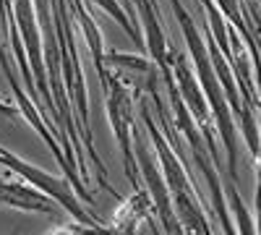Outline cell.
I'll use <instances>...</instances> for the list:
<instances>
[{
    "mask_svg": "<svg viewBox=\"0 0 261 235\" xmlns=\"http://www.w3.org/2000/svg\"><path fill=\"white\" fill-rule=\"evenodd\" d=\"M105 60L110 63V66H118V68H125V71H136V73L149 71L146 58H139V55H120V53H110Z\"/></svg>",
    "mask_w": 261,
    "mask_h": 235,
    "instance_id": "ba28073f",
    "label": "cell"
},
{
    "mask_svg": "<svg viewBox=\"0 0 261 235\" xmlns=\"http://www.w3.org/2000/svg\"><path fill=\"white\" fill-rule=\"evenodd\" d=\"M45 235H115L110 227L105 225H84V222H63V225H55L50 227Z\"/></svg>",
    "mask_w": 261,
    "mask_h": 235,
    "instance_id": "8992f818",
    "label": "cell"
},
{
    "mask_svg": "<svg viewBox=\"0 0 261 235\" xmlns=\"http://www.w3.org/2000/svg\"><path fill=\"white\" fill-rule=\"evenodd\" d=\"M141 13H144V24H146V45H149V50H151V58H154L162 68H167V58H165V34H162V29H160V24H157V18H154V13H151V8L144 3L141 6Z\"/></svg>",
    "mask_w": 261,
    "mask_h": 235,
    "instance_id": "5b68a950",
    "label": "cell"
},
{
    "mask_svg": "<svg viewBox=\"0 0 261 235\" xmlns=\"http://www.w3.org/2000/svg\"><path fill=\"white\" fill-rule=\"evenodd\" d=\"M94 3H97V6H102V8H105L107 13H110V16H113V18L118 21V24H120V27H123V29H125V32H128L130 37L136 39V42H141L139 32L134 29V24H130V18L125 16V11L120 8V3H118V0H94Z\"/></svg>",
    "mask_w": 261,
    "mask_h": 235,
    "instance_id": "52a82bcc",
    "label": "cell"
},
{
    "mask_svg": "<svg viewBox=\"0 0 261 235\" xmlns=\"http://www.w3.org/2000/svg\"><path fill=\"white\" fill-rule=\"evenodd\" d=\"M175 71H178V79H180L183 97H186V102H188V108H193L196 118H199L201 123H206V105H204V97H201L199 87H196V79H193V73L188 71V66H186V58H183V55H178Z\"/></svg>",
    "mask_w": 261,
    "mask_h": 235,
    "instance_id": "277c9868",
    "label": "cell"
},
{
    "mask_svg": "<svg viewBox=\"0 0 261 235\" xmlns=\"http://www.w3.org/2000/svg\"><path fill=\"white\" fill-rule=\"evenodd\" d=\"M0 115H6V118H16L18 113H16V108H11L8 102H3V99H0Z\"/></svg>",
    "mask_w": 261,
    "mask_h": 235,
    "instance_id": "9c48e42d",
    "label": "cell"
},
{
    "mask_svg": "<svg viewBox=\"0 0 261 235\" xmlns=\"http://www.w3.org/2000/svg\"><path fill=\"white\" fill-rule=\"evenodd\" d=\"M0 162H3L8 170H13V173H18L27 183H32L37 191H42L45 196H50L53 201H58V204H60L65 212H68V215H71L76 222L97 225V220H94L89 212H86V209L79 204V196L71 191L68 180H60V178L45 173V170H39V167H34V165H29V162H24V160L13 157L11 152H6V149H0Z\"/></svg>",
    "mask_w": 261,
    "mask_h": 235,
    "instance_id": "6da1fadb",
    "label": "cell"
},
{
    "mask_svg": "<svg viewBox=\"0 0 261 235\" xmlns=\"http://www.w3.org/2000/svg\"><path fill=\"white\" fill-rule=\"evenodd\" d=\"M0 204L21 209V212H53V206H55L34 186L11 183V180H0Z\"/></svg>",
    "mask_w": 261,
    "mask_h": 235,
    "instance_id": "7a4b0ae2",
    "label": "cell"
},
{
    "mask_svg": "<svg viewBox=\"0 0 261 235\" xmlns=\"http://www.w3.org/2000/svg\"><path fill=\"white\" fill-rule=\"evenodd\" d=\"M151 196L149 191H136L130 199H125L113 215V222L107 225L115 235H136V227L146 220V206H149Z\"/></svg>",
    "mask_w": 261,
    "mask_h": 235,
    "instance_id": "3957f363",
    "label": "cell"
}]
</instances>
